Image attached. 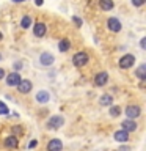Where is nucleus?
Returning <instances> with one entry per match:
<instances>
[{
  "label": "nucleus",
  "instance_id": "nucleus-1",
  "mask_svg": "<svg viewBox=\"0 0 146 151\" xmlns=\"http://www.w3.org/2000/svg\"><path fill=\"white\" fill-rule=\"evenodd\" d=\"M134 63H135V57L132 54H126V55H122L121 60H120V68L129 69L130 66H134Z\"/></svg>",
  "mask_w": 146,
  "mask_h": 151
},
{
  "label": "nucleus",
  "instance_id": "nucleus-2",
  "mask_svg": "<svg viewBox=\"0 0 146 151\" xmlns=\"http://www.w3.org/2000/svg\"><path fill=\"white\" fill-rule=\"evenodd\" d=\"M63 123H64V118L61 116V115H55V116H52L49 121H47V127L49 129H58V127L63 126Z\"/></svg>",
  "mask_w": 146,
  "mask_h": 151
},
{
  "label": "nucleus",
  "instance_id": "nucleus-3",
  "mask_svg": "<svg viewBox=\"0 0 146 151\" xmlns=\"http://www.w3.org/2000/svg\"><path fill=\"white\" fill-rule=\"evenodd\" d=\"M88 60H89V57H88L87 52H79V54L74 55L72 63H74L75 66H83V65L88 63Z\"/></svg>",
  "mask_w": 146,
  "mask_h": 151
},
{
  "label": "nucleus",
  "instance_id": "nucleus-4",
  "mask_svg": "<svg viewBox=\"0 0 146 151\" xmlns=\"http://www.w3.org/2000/svg\"><path fill=\"white\" fill-rule=\"evenodd\" d=\"M126 115L130 118V120H134V118H138L141 115V109L140 106H137V104H134V106H127L126 107Z\"/></svg>",
  "mask_w": 146,
  "mask_h": 151
},
{
  "label": "nucleus",
  "instance_id": "nucleus-5",
  "mask_svg": "<svg viewBox=\"0 0 146 151\" xmlns=\"http://www.w3.org/2000/svg\"><path fill=\"white\" fill-rule=\"evenodd\" d=\"M54 61H55V58H54V55H52L50 52H42V54L39 55V63L42 66H52Z\"/></svg>",
  "mask_w": 146,
  "mask_h": 151
},
{
  "label": "nucleus",
  "instance_id": "nucleus-6",
  "mask_svg": "<svg viewBox=\"0 0 146 151\" xmlns=\"http://www.w3.org/2000/svg\"><path fill=\"white\" fill-rule=\"evenodd\" d=\"M107 27H108V30H112V32H115V33L121 32V28H122L121 22L118 21L116 17H110V19H108V21H107Z\"/></svg>",
  "mask_w": 146,
  "mask_h": 151
},
{
  "label": "nucleus",
  "instance_id": "nucleus-7",
  "mask_svg": "<svg viewBox=\"0 0 146 151\" xmlns=\"http://www.w3.org/2000/svg\"><path fill=\"white\" fill-rule=\"evenodd\" d=\"M21 74L19 73H11V74H8V77H6V85H9V87H16V85L21 82Z\"/></svg>",
  "mask_w": 146,
  "mask_h": 151
},
{
  "label": "nucleus",
  "instance_id": "nucleus-8",
  "mask_svg": "<svg viewBox=\"0 0 146 151\" xmlns=\"http://www.w3.org/2000/svg\"><path fill=\"white\" fill-rule=\"evenodd\" d=\"M61 148H63V143L60 139H52L47 143V151H61Z\"/></svg>",
  "mask_w": 146,
  "mask_h": 151
},
{
  "label": "nucleus",
  "instance_id": "nucleus-9",
  "mask_svg": "<svg viewBox=\"0 0 146 151\" xmlns=\"http://www.w3.org/2000/svg\"><path fill=\"white\" fill-rule=\"evenodd\" d=\"M46 30H47V27H46V24H42V22H38L33 25V33H35V36H38V38L44 36Z\"/></svg>",
  "mask_w": 146,
  "mask_h": 151
},
{
  "label": "nucleus",
  "instance_id": "nucleus-10",
  "mask_svg": "<svg viewBox=\"0 0 146 151\" xmlns=\"http://www.w3.org/2000/svg\"><path fill=\"white\" fill-rule=\"evenodd\" d=\"M16 87H17V91H19V93H24V94H25V93H28V91L31 90V82H30V80H21V82H19Z\"/></svg>",
  "mask_w": 146,
  "mask_h": 151
},
{
  "label": "nucleus",
  "instance_id": "nucleus-11",
  "mask_svg": "<svg viewBox=\"0 0 146 151\" xmlns=\"http://www.w3.org/2000/svg\"><path fill=\"white\" fill-rule=\"evenodd\" d=\"M121 129H124L126 132H134L135 129H137V123L134 121V120H124L121 123Z\"/></svg>",
  "mask_w": 146,
  "mask_h": 151
},
{
  "label": "nucleus",
  "instance_id": "nucleus-12",
  "mask_svg": "<svg viewBox=\"0 0 146 151\" xmlns=\"http://www.w3.org/2000/svg\"><path fill=\"white\" fill-rule=\"evenodd\" d=\"M108 80V74L107 73H99L96 74V77H94V85L96 87H102V85H105Z\"/></svg>",
  "mask_w": 146,
  "mask_h": 151
},
{
  "label": "nucleus",
  "instance_id": "nucleus-13",
  "mask_svg": "<svg viewBox=\"0 0 146 151\" xmlns=\"http://www.w3.org/2000/svg\"><path fill=\"white\" fill-rule=\"evenodd\" d=\"M115 140L116 142H121V143H124V142L129 140V132H126L124 129H120V131H116L115 132Z\"/></svg>",
  "mask_w": 146,
  "mask_h": 151
},
{
  "label": "nucleus",
  "instance_id": "nucleus-14",
  "mask_svg": "<svg viewBox=\"0 0 146 151\" xmlns=\"http://www.w3.org/2000/svg\"><path fill=\"white\" fill-rule=\"evenodd\" d=\"M50 99V94L46 91V90H41V91H38L36 94V101L39 102V104H46L47 101Z\"/></svg>",
  "mask_w": 146,
  "mask_h": 151
},
{
  "label": "nucleus",
  "instance_id": "nucleus-15",
  "mask_svg": "<svg viewBox=\"0 0 146 151\" xmlns=\"http://www.w3.org/2000/svg\"><path fill=\"white\" fill-rule=\"evenodd\" d=\"M17 143H19V140H17L16 135H9L5 139V146H6V148H16Z\"/></svg>",
  "mask_w": 146,
  "mask_h": 151
},
{
  "label": "nucleus",
  "instance_id": "nucleus-16",
  "mask_svg": "<svg viewBox=\"0 0 146 151\" xmlns=\"http://www.w3.org/2000/svg\"><path fill=\"white\" fill-rule=\"evenodd\" d=\"M69 49H71V42L66 40V38L60 40V42H58V50H60V52H68Z\"/></svg>",
  "mask_w": 146,
  "mask_h": 151
},
{
  "label": "nucleus",
  "instance_id": "nucleus-17",
  "mask_svg": "<svg viewBox=\"0 0 146 151\" xmlns=\"http://www.w3.org/2000/svg\"><path fill=\"white\" fill-rule=\"evenodd\" d=\"M99 6H101L104 11H110L113 8V0H99Z\"/></svg>",
  "mask_w": 146,
  "mask_h": 151
},
{
  "label": "nucleus",
  "instance_id": "nucleus-18",
  "mask_svg": "<svg viewBox=\"0 0 146 151\" xmlns=\"http://www.w3.org/2000/svg\"><path fill=\"white\" fill-rule=\"evenodd\" d=\"M99 101H101V106H112V102H113V98L110 96V94H102Z\"/></svg>",
  "mask_w": 146,
  "mask_h": 151
},
{
  "label": "nucleus",
  "instance_id": "nucleus-19",
  "mask_svg": "<svg viewBox=\"0 0 146 151\" xmlns=\"http://www.w3.org/2000/svg\"><path fill=\"white\" fill-rule=\"evenodd\" d=\"M137 76H138V79L143 80L146 77V65H140L138 69H137Z\"/></svg>",
  "mask_w": 146,
  "mask_h": 151
},
{
  "label": "nucleus",
  "instance_id": "nucleus-20",
  "mask_svg": "<svg viewBox=\"0 0 146 151\" xmlns=\"http://www.w3.org/2000/svg\"><path fill=\"white\" fill-rule=\"evenodd\" d=\"M21 25H22V28H28V27L31 25V19L28 17V16H24L22 21H21Z\"/></svg>",
  "mask_w": 146,
  "mask_h": 151
},
{
  "label": "nucleus",
  "instance_id": "nucleus-21",
  "mask_svg": "<svg viewBox=\"0 0 146 151\" xmlns=\"http://www.w3.org/2000/svg\"><path fill=\"white\" fill-rule=\"evenodd\" d=\"M121 113V107L120 106H112L110 107V115L112 116H118Z\"/></svg>",
  "mask_w": 146,
  "mask_h": 151
},
{
  "label": "nucleus",
  "instance_id": "nucleus-22",
  "mask_svg": "<svg viewBox=\"0 0 146 151\" xmlns=\"http://www.w3.org/2000/svg\"><path fill=\"white\" fill-rule=\"evenodd\" d=\"M8 113V107L5 106L3 101H0V115H6Z\"/></svg>",
  "mask_w": 146,
  "mask_h": 151
},
{
  "label": "nucleus",
  "instance_id": "nucleus-23",
  "mask_svg": "<svg viewBox=\"0 0 146 151\" xmlns=\"http://www.w3.org/2000/svg\"><path fill=\"white\" fill-rule=\"evenodd\" d=\"M146 0H132V5L134 6H141V5H145Z\"/></svg>",
  "mask_w": 146,
  "mask_h": 151
},
{
  "label": "nucleus",
  "instance_id": "nucleus-24",
  "mask_svg": "<svg viewBox=\"0 0 146 151\" xmlns=\"http://www.w3.org/2000/svg\"><path fill=\"white\" fill-rule=\"evenodd\" d=\"M72 21L75 22V25H77V27H80V25H82V19H80V17L74 16V17H72Z\"/></svg>",
  "mask_w": 146,
  "mask_h": 151
},
{
  "label": "nucleus",
  "instance_id": "nucleus-25",
  "mask_svg": "<svg viewBox=\"0 0 146 151\" xmlns=\"http://www.w3.org/2000/svg\"><path fill=\"white\" fill-rule=\"evenodd\" d=\"M13 132H14V134H22V127L14 126V127H13Z\"/></svg>",
  "mask_w": 146,
  "mask_h": 151
},
{
  "label": "nucleus",
  "instance_id": "nucleus-26",
  "mask_svg": "<svg viewBox=\"0 0 146 151\" xmlns=\"http://www.w3.org/2000/svg\"><path fill=\"white\" fill-rule=\"evenodd\" d=\"M14 69H16V71L22 69V63H21V61H16V63H14Z\"/></svg>",
  "mask_w": 146,
  "mask_h": 151
},
{
  "label": "nucleus",
  "instance_id": "nucleus-27",
  "mask_svg": "<svg viewBox=\"0 0 146 151\" xmlns=\"http://www.w3.org/2000/svg\"><path fill=\"white\" fill-rule=\"evenodd\" d=\"M36 145H38V142H36V140H31L30 143H28V148H35Z\"/></svg>",
  "mask_w": 146,
  "mask_h": 151
},
{
  "label": "nucleus",
  "instance_id": "nucleus-28",
  "mask_svg": "<svg viewBox=\"0 0 146 151\" xmlns=\"http://www.w3.org/2000/svg\"><path fill=\"white\" fill-rule=\"evenodd\" d=\"M140 46H141V49H145V47H146V38H141V41H140Z\"/></svg>",
  "mask_w": 146,
  "mask_h": 151
},
{
  "label": "nucleus",
  "instance_id": "nucleus-29",
  "mask_svg": "<svg viewBox=\"0 0 146 151\" xmlns=\"http://www.w3.org/2000/svg\"><path fill=\"white\" fill-rule=\"evenodd\" d=\"M120 151H130V150H129V146H121Z\"/></svg>",
  "mask_w": 146,
  "mask_h": 151
},
{
  "label": "nucleus",
  "instance_id": "nucleus-30",
  "mask_svg": "<svg viewBox=\"0 0 146 151\" xmlns=\"http://www.w3.org/2000/svg\"><path fill=\"white\" fill-rule=\"evenodd\" d=\"M3 76H5V71L0 68V79H3Z\"/></svg>",
  "mask_w": 146,
  "mask_h": 151
},
{
  "label": "nucleus",
  "instance_id": "nucleus-31",
  "mask_svg": "<svg viewBox=\"0 0 146 151\" xmlns=\"http://www.w3.org/2000/svg\"><path fill=\"white\" fill-rule=\"evenodd\" d=\"M35 3L38 5V6H41V5H42V0H35Z\"/></svg>",
  "mask_w": 146,
  "mask_h": 151
},
{
  "label": "nucleus",
  "instance_id": "nucleus-32",
  "mask_svg": "<svg viewBox=\"0 0 146 151\" xmlns=\"http://www.w3.org/2000/svg\"><path fill=\"white\" fill-rule=\"evenodd\" d=\"M14 2H17V3H19V2H24V0H14Z\"/></svg>",
  "mask_w": 146,
  "mask_h": 151
},
{
  "label": "nucleus",
  "instance_id": "nucleus-33",
  "mask_svg": "<svg viewBox=\"0 0 146 151\" xmlns=\"http://www.w3.org/2000/svg\"><path fill=\"white\" fill-rule=\"evenodd\" d=\"M2 38H3V35H2V33H0V41H2Z\"/></svg>",
  "mask_w": 146,
  "mask_h": 151
},
{
  "label": "nucleus",
  "instance_id": "nucleus-34",
  "mask_svg": "<svg viewBox=\"0 0 146 151\" xmlns=\"http://www.w3.org/2000/svg\"><path fill=\"white\" fill-rule=\"evenodd\" d=\"M0 60H2V54H0Z\"/></svg>",
  "mask_w": 146,
  "mask_h": 151
}]
</instances>
